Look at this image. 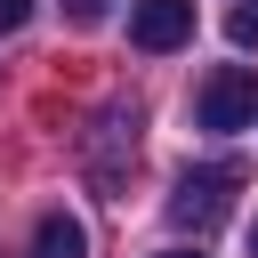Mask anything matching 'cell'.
I'll list each match as a JSON object with an SVG mask.
<instances>
[{"mask_svg":"<svg viewBox=\"0 0 258 258\" xmlns=\"http://www.w3.org/2000/svg\"><path fill=\"white\" fill-rule=\"evenodd\" d=\"M129 161H137V105H105L97 129H89V177L105 194L129 185Z\"/></svg>","mask_w":258,"mask_h":258,"instance_id":"obj_3","label":"cell"},{"mask_svg":"<svg viewBox=\"0 0 258 258\" xmlns=\"http://www.w3.org/2000/svg\"><path fill=\"white\" fill-rule=\"evenodd\" d=\"M129 40L145 56H169L194 40V0H129Z\"/></svg>","mask_w":258,"mask_h":258,"instance_id":"obj_4","label":"cell"},{"mask_svg":"<svg viewBox=\"0 0 258 258\" xmlns=\"http://www.w3.org/2000/svg\"><path fill=\"white\" fill-rule=\"evenodd\" d=\"M32 258H89V234H81V218L48 210V218H40V234H32Z\"/></svg>","mask_w":258,"mask_h":258,"instance_id":"obj_5","label":"cell"},{"mask_svg":"<svg viewBox=\"0 0 258 258\" xmlns=\"http://www.w3.org/2000/svg\"><path fill=\"white\" fill-rule=\"evenodd\" d=\"M194 121L202 129H250L258 121V64H218L194 89Z\"/></svg>","mask_w":258,"mask_h":258,"instance_id":"obj_2","label":"cell"},{"mask_svg":"<svg viewBox=\"0 0 258 258\" xmlns=\"http://www.w3.org/2000/svg\"><path fill=\"white\" fill-rule=\"evenodd\" d=\"M105 16V0H73V24H97Z\"/></svg>","mask_w":258,"mask_h":258,"instance_id":"obj_8","label":"cell"},{"mask_svg":"<svg viewBox=\"0 0 258 258\" xmlns=\"http://www.w3.org/2000/svg\"><path fill=\"white\" fill-rule=\"evenodd\" d=\"M32 24V0H0V32H24Z\"/></svg>","mask_w":258,"mask_h":258,"instance_id":"obj_7","label":"cell"},{"mask_svg":"<svg viewBox=\"0 0 258 258\" xmlns=\"http://www.w3.org/2000/svg\"><path fill=\"white\" fill-rule=\"evenodd\" d=\"M234 194H242V161L185 169V177H177V194H169V218H177V226H194V234H210V226L234 210Z\"/></svg>","mask_w":258,"mask_h":258,"instance_id":"obj_1","label":"cell"},{"mask_svg":"<svg viewBox=\"0 0 258 258\" xmlns=\"http://www.w3.org/2000/svg\"><path fill=\"white\" fill-rule=\"evenodd\" d=\"M161 258H202V250H161Z\"/></svg>","mask_w":258,"mask_h":258,"instance_id":"obj_9","label":"cell"},{"mask_svg":"<svg viewBox=\"0 0 258 258\" xmlns=\"http://www.w3.org/2000/svg\"><path fill=\"white\" fill-rule=\"evenodd\" d=\"M226 32H234V48H258V0H242V8L226 16Z\"/></svg>","mask_w":258,"mask_h":258,"instance_id":"obj_6","label":"cell"},{"mask_svg":"<svg viewBox=\"0 0 258 258\" xmlns=\"http://www.w3.org/2000/svg\"><path fill=\"white\" fill-rule=\"evenodd\" d=\"M250 258H258V226H250Z\"/></svg>","mask_w":258,"mask_h":258,"instance_id":"obj_10","label":"cell"}]
</instances>
